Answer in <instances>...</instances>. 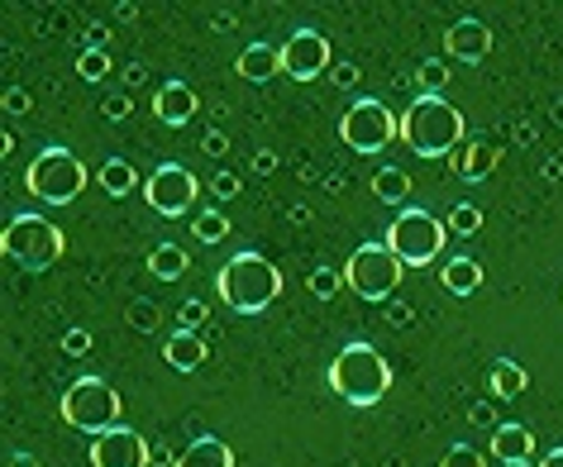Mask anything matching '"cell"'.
Instances as JSON below:
<instances>
[{
    "mask_svg": "<svg viewBox=\"0 0 563 467\" xmlns=\"http://www.w3.org/2000/svg\"><path fill=\"white\" fill-rule=\"evenodd\" d=\"M187 267H191V253L181 244H158L148 253V273L158 281H181V277H187Z\"/></svg>",
    "mask_w": 563,
    "mask_h": 467,
    "instance_id": "7402d4cb",
    "label": "cell"
},
{
    "mask_svg": "<svg viewBox=\"0 0 563 467\" xmlns=\"http://www.w3.org/2000/svg\"><path fill=\"white\" fill-rule=\"evenodd\" d=\"M273 167H277V153L273 148H258V153H253V173H273Z\"/></svg>",
    "mask_w": 563,
    "mask_h": 467,
    "instance_id": "b9f144b4",
    "label": "cell"
},
{
    "mask_svg": "<svg viewBox=\"0 0 563 467\" xmlns=\"http://www.w3.org/2000/svg\"><path fill=\"white\" fill-rule=\"evenodd\" d=\"M0 253L10 263L30 267V273H44V267L63 258V230L48 224L44 215H15L5 224V234H0Z\"/></svg>",
    "mask_w": 563,
    "mask_h": 467,
    "instance_id": "52a82bcc",
    "label": "cell"
},
{
    "mask_svg": "<svg viewBox=\"0 0 563 467\" xmlns=\"http://www.w3.org/2000/svg\"><path fill=\"white\" fill-rule=\"evenodd\" d=\"M153 467H177V453H167L163 444H153Z\"/></svg>",
    "mask_w": 563,
    "mask_h": 467,
    "instance_id": "ee69618b",
    "label": "cell"
},
{
    "mask_svg": "<svg viewBox=\"0 0 563 467\" xmlns=\"http://www.w3.org/2000/svg\"><path fill=\"white\" fill-rule=\"evenodd\" d=\"M340 138L354 153H363V158H373V153H383L391 138H401V120L387 110V101H354L344 110L340 120Z\"/></svg>",
    "mask_w": 563,
    "mask_h": 467,
    "instance_id": "9c48e42d",
    "label": "cell"
},
{
    "mask_svg": "<svg viewBox=\"0 0 563 467\" xmlns=\"http://www.w3.org/2000/svg\"><path fill=\"white\" fill-rule=\"evenodd\" d=\"M216 291L234 315H263V310L282 296V273H277V263L263 258V253H234V258L216 273Z\"/></svg>",
    "mask_w": 563,
    "mask_h": 467,
    "instance_id": "7a4b0ae2",
    "label": "cell"
},
{
    "mask_svg": "<svg viewBox=\"0 0 563 467\" xmlns=\"http://www.w3.org/2000/svg\"><path fill=\"white\" fill-rule=\"evenodd\" d=\"M306 287H311V296H316V301H334V296L344 291V273H334V267H316Z\"/></svg>",
    "mask_w": 563,
    "mask_h": 467,
    "instance_id": "83f0119b",
    "label": "cell"
},
{
    "mask_svg": "<svg viewBox=\"0 0 563 467\" xmlns=\"http://www.w3.org/2000/svg\"><path fill=\"white\" fill-rule=\"evenodd\" d=\"M440 281H444L449 296H473L477 287H483V263L477 258H449Z\"/></svg>",
    "mask_w": 563,
    "mask_h": 467,
    "instance_id": "44dd1931",
    "label": "cell"
},
{
    "mask_svg": "<svg viewBox=\"0 0 563 467\" xmlns=\"http://www.w3.org/2000/svg\"><path fill=\"white\" fill-rule=\"evenodd\" d=\"M201 153H206V158H224V153H230V134H224V130H206L201 134Z\"/></svg>",
    "mask_w": 563,
    "mask_h": 467,
    "instance_id": "836d02e7",
    "label": "cell"
},
{
    "mask_svg": "<svg viewBox=\"0 0 563 467\" xmlns=\"http://www.w3.org/2000/svg\"><path fill=\"white\" fill-rule=\"evenodd\" d=\"M177 467H234V448L216 434H196L191 444L177 453Z\"/></svg>",
    "mask_w": 563,
    "mask_h": 467,
    "instance_id": "e0dca14e",
    "label": "cell"
},
{
    "mask_svg": "<svg viewBox=\"0 0 563 467\" xmlns=\"http://www.w3.org/2000/svg\"><path fill=\"white\" fill-rule=\"evenodd\" d=\"M153 115H158L163 124H191L196 115H201V96H196L187 81H163L158 96H153Z\"/></svg>",
    "mask_w": 563,
    "mask_h": 467,
    "instance_id": "5bb4252c",
    "label": "cell"
},
{
    "mask_svg": "<svg viewBox=\"0 0 563 467\" xmlns=\"http://www.w3.org/2000/svg\"><path fill=\"white\" fill-rule=\"evenodd\" d=\"M492 458L516 467V463H534V434L526 424H497L492 430Z\"/></svg>",
    "mask_w": 563,
    "mask_h": 467,
    "instance_id": "2e32d148",
    "label": "cell"
},
{
    "mask_svg": "<svg viewBox=\"0 0 563 467\" xmlns=\"http://www.w3.org/2000/svg\"><path fill=\"white\" fill-rule=\"evenodd\" d=\"M5 467H44V463H38V458H34V453H15V458H10Z\"/></svg>",
    "mask_w": 563,
    "mask_h": 467,
    "instance_id": "f6af8a7d",
    "label": "cell"
},
{
    "mask_svg": "<svg viewBox=\"0 0 563 467\" xmlns=\"http://www.w3.org/2000/svg\"><path fill=\"white\" fill-rule=\"evenodd\" d=\"M330 38L320 30H297L282 44V73L291 81H316L320 73H330Z\"/></svg>",
    "mask_w": 563,
    "mask_h": 467,
    "instance_id": "8fae6325",
    "label": "cell"
},
{
    "mask_svg": "<svg viewBox=\"0 0 563 467\" xmlns=\"http://www.w3.org/2000/svg\"><path fill=\"white\" fill-rule=\"evenodd\" d=\"M440 467H487V458H483V453H477L473 444H454V448H449L444 458H440Z\"/></svg>",
    "mask_w": 563,
    "mask_h": 467,
    "instance_id": "f546056e",
    "label": "cell"
},
{
    "mask_svg": "<svg viewBox=\"0 0 563 467\" xmlns=\"http://www.w3.org/2000/svg\"><path fill=\"white\" fill-rule=\"evenodd\" d=\"M497 163H501V148L492 144V138H468V144L449 158V173L463 177V181H487Z\"/></svg>",
    "mask_w": 563,
    "mask_h": 467,
    "instance_id": "9a60e30c",
    "label": "cell"
},
{
    "mask_svg": "<svg viewBox=\"0 0 563 467\" xmlns=\"http://www.w3.org/2000/svg\"><path fill=\"white\" fill-rule=\"evenodd\" d=\"M373 196L387 205H401L406 196H411V177L401 173V167H377L373 173Z\"/></svg>",
    "mask_w": 563,
    "mask_h": 467,
    "instance_id": "603a6c76",
    "label": "cell"
},
{
    "mask_svg": "<svg viewBox=\"0 0 563 467\" xmlns=\"http://www.w3.org/2000/svg\"><path fill=\"white\" fill-rule=\"evenodd\" d=\"M468 124H463L459 105H449L444 96H416L401 115V144L416 158H454L468 144Z\"/></svg>",
    "mask_w": 563,
    "mask_h": 467,
    "instance_id": "6da1fadb",
    "label": "cell"
},
{
    "mask_svg": "<svg viewBox=\"0 0 563 467\" xmlns=\"http://www.w3.org/2000/svg\"><path fill=\"white\" fill-rule=\"evenodd\" d=\"M492 30L477 15H463V20H454L444 30V58L449 63H463V67H477V63H487L492 58Z\"/></svg>",
    "mask_w": 563,
    "mask_h": 467,
    "instance_id": "7c38bea8",
    "label": "cell"
},
{
    "mask_svg": "<svg viewBox=\"0 0 563 467\" xmlns=\"http://www.w3.org/2000/svg\"><path fill=\"white\" fill-rule=\"evenodd\" d=\"M177 320H181V330L196 334V330H201V324L210 320V310H206V301H187V305L177 310Z\"/></svg>",
    "mask_w": 563,
    "mask_h": 467,
    "instance_id": "d6a6232c",
    "label": "cell"
},
{
    "mask_svg": "<svg viewBox=\"0 0 563 467\" xmlns=\"http://www.w3.org/2000/svg\"><path fill=\"white\" fill-rule=\"evenodd\" d=\"M358 77H363L358 63H334V67H330V81H334L340 91H344V87H358Z\"/></svg>",
    "mask_w": 563,
    "mask_h": 467,
    "instance_id": "8d00e7d4",
    "label": "cell"
},
{
    "mask_svg": "<svg viewBox=\"0 0 563 467\" xmlns=\"http://www.w3.org/2000/svg\"><path fill=\"white\" fill-rule=\"evenodd\" d=\"M87 181L91 173L81 167L77 153H67V148H38V158L30 163V173H24V187H30L44 205H73L81 191H87Z\"/></svg>",
    "mask_w": 563,
    "mask_h": 467,
    "instance_id": "5b68a950",
    "label": "cell"
},
{
    "mask_svg": "<svg viewBox=\"0 0 563 467\" xmlns=\"http://www.w3.org/2000/svg\"><path fill=\"white\" fill-rule=\"evenodd\" d=\"M144 201H148L153 215H163V220L196 215V201H201V181H196L181 163H163V167H153V177L144 181Z\"/></svg>",
    "mask_w": 563,
    "mask_h": 467,
    "instance_id": "30bf717a",
    "label": "cell"
},
{
    "mask_svg": "<svg viewBox=\"0 0 563 467\" xmlns=\"http://www.w3.org/2000/svg\"><path fill=\"white\" fill-rule=\"evenodd\" d=\"M444 230L454 234V238H473L477 230H483V210L468 205V201L454 205V210H449V215H444Z\"/></svg>",
    "mask_w": 563,
    "mask_h": 467,
    "instance_id": "484cf974",
    "label": "cell"
},
{
    "mask_svg": "<svg viewBox=\"0 0 563 467\" xmlns=\"http://www.w3.org/2000/svg\"><path fill=\"white\" fill-rule=\"evenodd\" d=\"M216 30H220V34H230V30H239V20H234V15H220V20H216Z\"/></svg>",
    "mask_w": 563,
    "mask_h": 467,
    "instance_id": "7dc6e473",
    "label": "cell"
},
{
    "mask_svg": "<svg viewBox=\"0 0 563 467\" xmlns=\"http://www.w3.org/2000/svg\"><path fill=\"white\" fill-rule=\"evenodd\" d=\"M0 105H5L10 115H24V110H30V91H24V87H10V91H5V101H0Z\"/></svg>",
    "mask_w": 563,
    "mask_h": 467,
    "instance_id": "60d3db41",
    "label": "cell"
},
{
    "mask_svg": "<svg viewBox=\"0 0 563 467\" xmlns=\"http://www.w3.org/2000/svg\"><path fill=\"white\" fill-rule=\"evenodd\" d=\"M120 415H124L120 391L110 387V381H101V377H77L73 387L63 391V420L73 424V430L91 434V438L120 430Z\"/></svg>",
    "mask_w": 563,
    "mask_h": 467,
    "instance_id": "277c9868",
    "label": "cell"
},
{
    "mask_svg": "<svg viewBox=\"0 0 563 467\" xmlns=\"http://www.w3.org/2000/svg\"><path fill=\"white\" fill-rule=\"evenodd\" d=\"M144 81H148V67H144V63H130V67H124V87H144Z\"/></svg>",
    "mask_w": 563,
    "mask_h": 467,
    "instance_id": "7bdbcfd3",
    "label": "cell"
},
{
    "mask_svg": "<svg viewBox=\"0 0 563 467\" xmlns=\"http://www.w3.org/2000/svg\"><path fill=\"white\" fill-rule=\"evenodd\" d=\"M401 258L391 253L387 244H377V238H368V244L354 248V258L344 263V287L358 291L363 301H391L401 287Z\"/></svg>",
    "mask_w": 563,
    "mask_h": 467,
    "instance_id": "ba28073f",
    "label": "cell"
},
{
    "mask_svg": "<svg viewBox=\"0 0 563 467\" xmlns=\"http://www.w3.org/2000/svg\"><path fill=\"white\" fill-rule=\"evenodd\" d=\"M191 234L201 238V244H220V238L230 234V215H220V210H196V215H191Z\"/></svg>",
    "mask_w": 563,
    "mask_h": 467,
    "instance_id": "d4e9b609",
    "label": "cell"
},
{
    "mask_svg": "<svg viewBox=\"0 0 563 467\" xmlns=\"http://www.w3.org/2000/svg\"><path fill=\"white\" fill-rule=\"evenodd\" d=\"M468 424H477V430H497V410H492V401H473Z\"/></svg>",
    "mask_w": 563,
    "mask_h": 467,
    "instance_id": "e575fe53",
    "label": "cell"
},
{
    "mask_svg": "<svg viewBox=\"0 0 563 467\" xmlns=\"http://www.w3.org/2000/svg\"><path fill=\"white\" fill-rule=\"evenodd\" d=\"M163 358H167L173 373H196V367H206V338L191 334V330H177L163 344Z\"/></svg>",
    "mask_w": 563,
    "mask_h": 467,
    "instance_id": "ac0fdd59",
    "label": "cell"
},
{
    "mask_svg": "<svg viewBox=\"0 0 563 467\" xmlns=\"http://www.w3.org/2000/svg\"><path fill=\"white\" fill-rule=\"evenodd\" d=\"M87 48L91 53H106L110 48V24H87Z\"/></svg>",
    "mask_w": 563,
    "mask_h": 467,
    "instance_id": "ab89813d",
    "label": "cell"
},
{
    "mask_svg": "<svg viewBox=\"0 0 563 467\" xmlns=\"http://www.w3.org/2000/svg\"><path fill=\"white\" fill-rule=\"evenodd\" d=\"M540 467H563V448H549L540 458Z\"/></svg>",
    "mask_w": 563,
    "mask_h": 467,
    "instance_id": "bcb514c9",
    "label": "cell"
},
{
    "mask_svg": "<svg viewBox=\"0 0 563 467\" xmlns=\"http://www.w3.org/2000/svg\"><path fill=\"white\" fill-rule=\"evenodd\" d=\"M234 73L244 77V81H273L282 73V48H273V44H249L244 53H239Z\"/></svg>",
    "mask_w": 563,
    "mask_h": 467,
    "instance_id": "d6986e66",
    "label": "cell"
},
{
    "mask_svg": "<svg viewBox=\"0 0 563 467\" xmlns=\"http://www.w3.org/2000/svg\"><path fill=\"white\" fill-rule=\"evenodd\" d=\"M210 191H216V201H234V196L244 191V181H239V177L230 173V167H220V173L210 177Z\"/></svg>",
    "mask_w": 563,
    "mask_h": 467,
    "instance_id": "4dcf8cb0",
    "label": "cell"
},
{
    "mask_svg": "<svg viewBox=\"0 0 563 467\" xmlns=\"http://www.w3.org/2000/svg\"><path fill=\"white\" fill-rule=\"evenodd\" d=\"M487 387L497 401H516L520 391H526V367H520L516 358H497L487 367Z\"/></svg>",
    "mask_w": 563,
    "mask_h": 467,
    "instance_id": "ffe728a7",
    "label": "cell"
},
{
    "mask_svg": "<svg viewBox=\"0 0 563 467\" xmlns=\"http://www.w3.org/2000/svg\"><path fill=\"white\" fill-rule=\"evenodd\" d=\"M110 67H115V58H110V53H91V48H81V58H77V77H81V81H106V77H110Z\"/></svg>",
    "mask_w": 563,
    "mask_h": 467,
    "instance_id": "f1b7e54d",
    "label": "cell"
},
{
    "mask_svg": "<svg viewBox=\"0 0 563 467\" xmlns=\"http://www.w3.org/2000/svg\"><path fill=\"white\" fill-rule=\"evenodd\" d=\"M416 77H420V96H440L449 87V63L444 58H420Z\"/></svg>",
    "mask_w": 563,
    "mask_h": 467,
    "instance_id": "4316f807",
    "label": "cell"
},
{
    "mask_svg": "<svg viewBox=\"0 0 563 467\" xmlns=\"http://www.w3.org/2000/svg\"><path fill=\"white\" fill-rule=\"evenodd\" d=\"M516 467H540V463H516Z\"/></svg>",
    "mask_w": 563,
    "mask_h": 467,
    "instance_id": "c3c4849f",
    "label": "cell"
},
{
    "mask_svg": "<svg viewBox=\"0 0 563 467\" xmlns=\"http://www.w3.org/2000/svg\"><path fill=\"white\" fill-rule=\"evenodd\" d=\"M330 391L344 405L368 410L391 391V367L373 344H344L340 358L330 363Z\"/></svg>",
    "mask_w": 563,
    "mask_h": 467,
    "instance_id": "3957f363",
    "label": "cell"
},
{
    "mask_svg": "<svg viewBox=\"0 0 563 467\" xmlns=\"http://www.w3.org/2000/svg\"><path fill=\"white\" fill-rule=\"evenodd\" d=\"M130 324H134V330H144V334H153V330H158V305H153V301H134L130 305Z\"/></svg>",
    "mask_w": 563,
    "mask_h": 467,
    "instance_id": "1f68e13d",
    "label": "cell"
},
{
    "mask_svg": "<svg viewBox=\"0 0 563 467\" xmlns=\"http://www.w3.org/2000/svg\"><path fill=\"white\" fill-rule=\"evenodd\" d=\"M96 177H101V187H106L110 196H130V191L139 187L134 167L124 163V158H110V163H106V167H101V173H96Z\"/></svg>",
    "mask_w": 563,
    "mask_h": 467,
    "instance_id": "cb8c5ba5",
    "label": "cell"
},
{
    "mask_svg": "<svg viewBox=\"0 0 563 467\" xmlns=\"http://www.w3.org/2000/svg\"><path fill=\"white\" fill-rule=\"evenodd\" d=\"M387 320L397 324V330H411V324H416V310L406 305V301H387Z\"/></svg>",
    "mask_w": 563,
    "mask_h": 467,
    "instance_id": "f35d334b",
    "label": "cell"
},
{
    "mask_svg": "<svg viewBox=\"0 0 563 467\" xmlns=\"http://www.w3.org/2000/svg\"><path fill=\"white\" fill-rule=\"evenodd\" d=\"M444 238H449V230L440 215H430V210H420V205H406L401 215L391 220L383 244L397 253L401 267H430L444 253Z\"/></svg>",
    "mask_w": 563,
    "mask_h": 467,
    "instance_id": "8992f818",
    "label": "cell"
},
{
    "mask_svg": "<svg viewBox=\"0 0 563 467\" xmlns=\"http://www.w3.org/2000/svg\"><path fill=\"white\" fill-rule=\"evenodd\" d=\"M63 353H73V358L91 353V330H67V334H63Z\"/></svg>",
    "mask_w": 563,
    "mask_h": 467,
    "instance_id": "d590c367",
    "label": "cell"
},
{
    "mask_svg": "<svg viewBox=\"0 0 563 467\" xmlns=\"http://www.w3.org/2000/svg\"><path fill=\"white\" fill-rule=\"evenodd\" d=\"M130 110H134L130 96H110V101H101V115L106 120H130Z\"/></svg>",
    "mask_w": 563,
    "mask_h": 467,
    "instance_id": "74e56055",
    "label": "cell"
},
{
    "mask_svg": "<svg viewBox=\"0 0 563 467\" xmlns=\"http://www.w3.org/2000/svg\"><path fill=\"white\" fill-rule=\"evenodd\" d=\"M91 467H153V444H144V434L134 430H110L91 444Z\"/></svg>",
    "mask_w": 563,
    "mask_h": 467,
    "instance_id": "4fadbf2b",
    "label": "cell"
}]
</instances>
